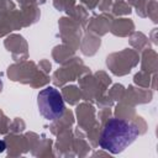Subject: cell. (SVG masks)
Returning a JSON list of instances; mask_svg holds the SVG:
<instances>
[{
	"mask_svg": "<svg viewBox=\"0 0 158 158\" xmlns=\"http://www.w3.org/2000/svg\"><path fill=\"white\" fill-rule=\"evenodd\" d=\"M37 105L40 114L49 121L62 117L65 110L60 93L52 86H47L40 91L37 96Z\"/></svg>",
	"mask_w": 158,
	"mask_h": 158,
	"instance_id": "obj_2",
	"label": "cell"
},
{
	"mask_svg": "<svg viewBox=\"0 0 158 158\" xmlns=\"http://www.w3.org/2000/svg\"><path fill=\"white\" fill-rule=\"evenodd\" d=\"M5 148H6V143H5L2 139H0V153H1V152H4V151H5Z\"/></svg>",
	"mask_w": 158,
	"mask_h": 158,
	"instance_id": "obj_3",
	"label": "cell"
},
{
	"mask_svg": "<svg viewBox=\"0 0 158 158\" xmlns=\"http://www.w3.org/2000/svg\"><path fill=\"white\" fill-rule=\"evenodd\" d=\"M137 136L138 131L135 125L121 118H111L106 122L99 143L102 149L117 154L128 147Z\"/></svg>",
	"mask_w": 158,
	"mask_h": 158,
	"instance_id": "obj_1",
	"label": "cell"
},
{
	"mask_svg": "<svg viewBox=\"0 0 158 158\" xmlns=\"http://www.w3.org/2000/svg\"><path fill=\"white\" fill-rule=\"evenodd\" d=\"M2 90V81H1V79H0V91Z\"/></svg>",
	"mask_w": 158,
	"mask_h": 158,
	"instance_id": "obj_4",
	"label": "cell"
}]
</instances>
